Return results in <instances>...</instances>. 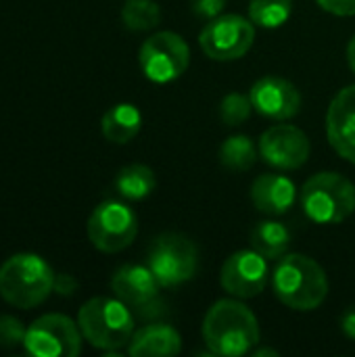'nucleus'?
Here are the masks:
<instances>
[{
    "mask_svg": "<svg viewBox=\"0 0 355 357\" xmlns=\"http://www.w3.org/2000/svg\"><path fill=\"white\" fill-rule=\"evenodd\" d=\"M136 234V213L119 201L100 203L88 220V238L103 253H119L128 249Z\"/></svg>",
    "mask_w": 355,
    "mask_h": 357,
    "instance_id": "obj_9",
    "label": "nucleus"
},
{
    "mask_svg": "<svg viewBox=\"0 0 355 357\" xmlns=\"http://www.w3.org/2000/svg\"><path fill=\"white\" fill-rule=\"evenodd\" d=\"M301 207L316 224H341L355 211V186L341 174L312 176L301 190Z\"/></svg>",
    "mask_w": 355,
    "mask_h": 357,
    "instance_id": "obj_5",
    "label": "nucleus"
},
{
    "mask_svg": "<svg viewBox=\"0 0 355 357\" xmlns=\"http://www.w3.org/2000/svg\"><path fill=\"white\" fill-rule=\"evenodd\" d=\"M293 0H251L249 19L262 27H280L291 17Z\"/></svg>",
    "mask_w": 355,
    "mask_h": 357,
    "instance_id": "obj_23",
    "label": "nucleus"
},
{
    "mask_svg": "<svg viewBox=\"0 0 355 357\" xmlns=\"http://www.w3.org/2000/svg\"><path fill=\"white\" fill-rule=\"evenodd\" d=\"M347 63H349L352 71H354V73H355V36H354V38H352L349 46H347Z\"/></svg>",
    "mask_w": 355,
    "mask_h": 357,
    "instance_id": "obj_30",
    "label": "nucleus"
},
{
    "mask_svg": "<svg viewBox=\"0 0 355 357\" xmlns=\"http://www.w3.org/2000/svg\"><path fill=\"white\" fill-rule=\"evenodd\" d=\"M27 328L23 322L15 316H0V347L2 349H15L23 345Z\"/></svg>",
    "mask_w": 355,
    "mask_h": 357,
    "instance_id": "obj_25",
    "label": "nucleus"
},
{
    "mask_svg": "<svg viewBox=\"0 0 355 357\" xmlns=\"http://www.w3.org/2000/svg\"><path fill=\"white\" fill-rule=\"evenodd\" d=\"M341 328H343V333H345L349 339H354L355 341V307L345 312V316H343V320H341Z\"/></svg>",
    "mask_w": 355,
    "mask_h": 357,
    "instance_id": "obj_29",
    "label": "nucleus"
},
{
    "mask_svg": "<svg viewBox=\"0 0 355 357\" xmlns=\"http://www.w3.org/2000/svg\"><path fill=\"white\" fill-rule=\"evenodd\" d=\"M251 109H253L251 96L232 92V94L224 96V100L220 102V117L226 126H241L243 121L249 119Z\"/></svg>",
    "mask_w": 355,
    "mask_h": 357,
    "instance_id": "obj_24",
    "label": "nucleus"
},
{
    "mask_svg": "<svg viewBox=\"0 0 355 357\" xmlns=\"http://www.w3.org/2000/svg\"><path fill=\"white\" fill-rule=\"evenodd\" d=\"M54 287L52 268L36 253H17L0 266V297L17 310L44 303Z\"/></svg>",
    "mask_w": 355,
    "mask_h": 357,
    "instance_id": "obj_3",
    "label": "nucleus"
},
{
    "mask_svg": "<svg viewBox=\"0 0 355 357\" xmlns=\"http://www.w3.org/2000/svg\"><path fill=\"white\" fill-rule=\"evenodd\" d=\"M121 21L132 31H149L161 23V8L153 0H128L121 8Z\"/></svg>",
    "mask_w": 355,
    "mask_h": 357,
    "instance_id": "obj_22",
    "label": "nucleus"
},
{
    "mask_svg": "<svg viewBox=\"0 0 355 357\" xmlns=\"http://www.w3.org/2000/svg\"><path fill=\"white\" fill-rule=\"evenodd\" d=\"M220 161L224 167L232 172H247L257 161V151L253 140L245 134L228 136L220 146Z\"/></svg>",
    "mask_w": 355,
    "mask_h": 357,
    "instance_id": "obj_21",
    "label": "nucleus"
},
{
    "mask_svg": "<svg viewBox=\"0 0 355 357\" xmlns=\"http://www.w3.org/2000/svg\"><path fill=\"white\" fill-rule=\"evenodd\" d=\"M192 10L201 19H216L226 6V0H192Z\"/></svg>",
    "mask_w": 355,
    "mask_h": 357,
    "instance_id": "obj_26",
    "label": "nucleus"
},
{
    "mask_svg": "<svg viewBox=\"0 0 355 357\" xmlns=\"http://www.w3.org/2000/svg\"><path fill=\"white\" fill-rule=\"evenodd\" d=\"M259 155L276 169H299L310 157V140L295 126H272L259 138Z\"/></svg>",
    "mask_w": 355,
    "mask_h": 357,
    "instance_id": "obj_13",
    "label": "nucleus"
},
{
    "mask_svg": "<svg viewBox=\"0 0 355 357\" xmlns=\"http://www.w3.org/2000/svg\"><path fill=\"white\" fill-rule=\"evenodd\" d=\"M159 287L161 284L149 266L126 264L115 270L111 278L113 295L140 316H155L161 312Z\"/></svg>",
    "mask_w": 355,
    "mask_h": 357,
    "instance_id": "obj_11",
    "label": "nucleus"
},
{
    "mask_svg": "<svg viewBox=\"0 0 355 357\" xmlns=\"http://www.w3.org/2000/svg\"><path fill=\"white\" fill-rule=\"evenodd\" d=\"M268 278H270V274H268V261L255 249L232 253L224 261L222 274H220L222 289L228 295L239 297V299L257 297L266 289Z\"/></svg>",
    "mask_w": 355,
    "mask_h": 357,
    "instance_id": "obj_12",
    "label": "nucleus"
},
{
    "mask_svg": "<svg viewBox=\"0 0 355 357\" xmlns=\"http://www.w3.org/2000/svg\"><path fill=\"white\" fill-rule=\"evenodd\" d=\"M80 282L71 276V274H54V287L52 293L61 295V297H71L77 291Z\"/></svg>",
    "mask_w": 355,
    "mask_h": 357,
    "instance_id": "obj_28",
    "label": "nucleus"
},
{
    "mask_svg": "<svg viewBox=\"0 0 355 357\" xmlns=\"http://www.w3.org/2000/svg\"><path fill=\"white\" fill-rule=\"evenodd\" d=\"M80 324L63 314H46L27 326L23 349L33 357H75L82 351Z\"/></svg>",
    "mask_w": 355,
    "mask_h": 357,
    "instance_id": "obj_7",
    "label": "nucleus"
},
{
    "mask_svg": "<svg viewBox=\"0 0 355 357\" xmlns=\"http://www.w3.org/2000/svg\"><path fill=\"white\" fill-rule=\"evenodd\" d=\"M324 10L339 15V17H352L355 15V0H316Z\"/></svg>",
    "mask_w": 355,
    "mask_h": 357,
    "instance_id": "obj_27",
    "label": "nucleus"
},
{
    "mask_svg": "<svg viewBox=\"0 0 355 357\" xmlns=\"http://www.w3.org/2000/svg\"><path fill=\"white\" fill-rule=\"evenodd\" d=\"M146 266L161 287H178L197 274L199 253L188 236L165 232L153 243Z\"/></svg>",
    "mask_w": 355,
    "mask_h": 357,
    "instance_id": "obj_6",
    "label": "nucleus"
},
{
    "mask_svg": "<svg viewBox=\"0 0 355 357\" xmlns=\"http://www.w3.org/2000/svg\"><path fill=\"white\" fill-rule=\"evenodd\" d=\"M249 96L257 113L278 121L295 117L301 109V94L295 84L278 75H266L257 79Z\"/></svg>",
    "mask_w": 355,
    "mask_h": 357,
    "instance_id": "obj_14",
    "label": "nucleus"
},
{
    "mask_svg": "<svg viewBox=\"0 0 355 357\" xmlns=\"http://www.w3.org/2000/svg\"><path fill=\"white\" fill-rule=\"evenodd\" d=\"M140 123H142L140 111L130 102H119L103 115L100 130L109 142L126 144L140 132Z\"/></svg>",
    "mask_w": 355,
    "mask_h": 357,
    "instance_id": "obj_18",
    "label": "nucleus"
},
{
    "mask_svg": "<svg viewBox=\"0 0 355 357\" xmlns=\"http://www.w3.org/2000/svg\"><path fill=\"white\" fill-rule=\"evenodd\" d=\"M251 245L266 259H278L291 245V232L280 222H259L251 230Z\"/></svg>",
    "mask_w": 355,
    "mask_h": 357,
    "instance_id": "obj_20",
    "label": "nucleus"
},
{
    "mask_svg": "<svg viewBox=\"0 0 355 357\" xmlns=\"http://www.w3.org/2000/svg\"><path fill=\"white\" fill-rule=\"evenodd\" d=\"M297 199L295 184L280 174H262L251 184V201L253 205L270 215L287 213Z\"/></svg>",
    "mask_w": 355,
    "mask_h": 357,
    "instance_id": "obj_16",
    "label": "nucleus"
},
{
    "mask_svg": "<svg viewBox=\"0 0 355 357\" xmlns=\"http://www.w3.org/2000/svg\"><path fill=\"white\" fill-rule=\"evenodd\" d=\"M155 186H157L155 172L142 163L126 165L123 169H119V174L115 178L117 192L130 201H140V199L149 197L155 190Z\"/></svg>",
    "mask_w": 355,
    "mask_h": 357,
    "instance_id": "obj_19",
    "label": "nucleus"
},
{
    "mask_svg": "<svg viewBox=\"0 0 355 357\" xmlns=\"http://www.w3.org/2000/svg\"><path fill=\"white\" fill-rule=\"evenodd\" d=\"M203 339L216 356H245L259 343V324L247 305L234 299H220L203 320Z\"/></svg>",
    "mask_w": 355,
    "mask_h": 357,
    "instance_id": "obj_1",
    "label": "nucleus"
},
{
    "mask_svg": "<svg viewBox=\"0 0 355 357\" xmlns=\"http://www.w3.org/2000/svg\"><path fill=\"white\" fill-rule=\"evenodd\" d=\"M253 356L262 357V356H278V351L270 349V347H264V349H253Z\"/></svg>",
    "mask_w": 355,
    "mask_h": 357,
    "instance_id": "obj_31",
    "label": "nucleus"
},
{
    "mask_svg": "<svg viewBox=\"0 0 355 357\" xmlns=\"http://www.w3.org/2000/svg\"><path fill=\"white\" fill-rule=\"evenodd\" d=\"M138 59L144 75L151 82L167 84L186 71L190 63V48L182 36L174 31H159L144 40Z\"/></svg>",
    "mask_w": 355,
    "mask_h": 357,
    "instance_id": "obj_8",
    "label": "nucleus"
},
{
    "mask_svg": "<svg viewBox=\"0 0 355 357\" xmlns=\"http://www.w3.org/2000/svg\"><path fill=\"white\" fill-rule=\"evenodd\" d=\"M272 289L287 307L312 312L324 303L328 280L318 261L308 255L291 253L278 261L272 274Z\"/></svg>",
    "mask_w": 355,
    "mask_h": 357,
    "instance_id": "obj_2",
    "label": "nucleus"
},
{
    "mask_svg": "<svg viewBox=\"0 0 355 357\" xmlns=\"http://www.w3.org/2000/svg\"><path fill=\"white\" fill-rule=\"evenodd\" d=\"M182 349V339L178 331L169 324H149L136 331L128 343V354L132 357H172Z\"/></svg>",
    "mask_w": 355,
    "mask_h": 357,
    "instance_id": "obj_17",
    "label": "nucleus"
},
{
    "mask_svg": "<svg viewBox=\"0 0 355 357\" xmlns=\"http://www.w3.org/2000/svg\"><path fill=\"white\" fill-rule=\"evenodd\" d=\"M255 40V27L251 19L241 15H220L199 33L203 52L213 61H234L249 52Z\"/></svg>",
    "mask_w": 355,
    "mask_h": 357,
    "instance_id": "obj_10",
    "label": "nucleus"
},
{
    "mask_svg": "<svg viewBox=\"0 0 355 357\" xmlns=\"http://www.w3.org/2000/svg\"><path fill=\"white\" fill-rule=\"evenodd\" d=\"M77 324L92 347L115 351L126 347L134 335V312L117 297H94L80 307Z\"/></svg>",
    "mask_w": 355,
    "mask_h": 357,
    "instance_id": "obj_4",
    "label": "nucleus"
},
{
    "mask_svg": "<svg viewBox=\"0 0 355 357\" xmlns=\"http://www.w3.org/2000/svg\"><path fill=\"white\" fill-rule=\"evenodd\" d=\"M326 134L331 146L343 159L355 163V84L333 98L326 113Z\"/></svg>",
    "mask_w": 355,
    "mask_h": 357,
    "instance_id": "obj_15",
    "label": "nucleus"
}]
</instances>
